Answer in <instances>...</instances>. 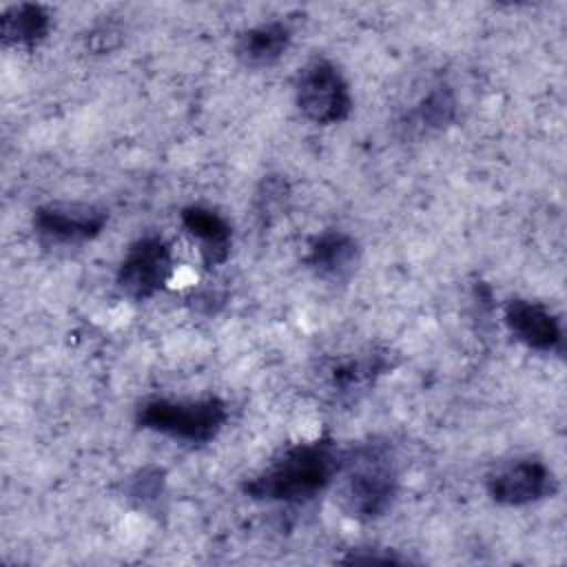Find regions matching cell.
Returning <instances> with one entry per match:
<instances>
[{
    "label": "cell",
    "mask_w": 567,
    "mask_h": 567,
    "mask_svg": "<svg viewBox=\"0 0 567 567\" xmlns=\"http://www.w3.org/2000/svg\"><path fill=\"white\" fill-rule=\"evenodd\" d=\"M339 456L341 450L326 436L295 443L244 481L241 489L252 501L281 505L308 503L334 483Z\"/></svg>",
    "instance_id": "1"
},
{
    "label": "cell",
    "mask_w": 567,
    "mask_h": 567,
    "mask_svg": "<svg viewBox=\"0 0 567 567\" xmlns=\"http://www.w3.org/2000/svg\"><path fill=\"white\" fill-rule=\"evenodd\" d=\"M339 507L361 523L381 518L399 494V463L383 439H368L341 450L337 467Z\"/></svg>",
    "instance_id": "2"
},
{
    "label": "cell",
    "mask_w": 567,
    "mask_h": 567,
    "mask_svg": "<svg viewBox=\"0 0 567 567\" xmlns=\"http://www.w3.org/2000/svg\"><path fill=\"white\" fill-rule=\"evenodd\" d=\"M226 421L228 408L219 396L148 399L135 412V423L142 430L190 445L210 443Z\"/></svg>",
    "instance_id": "3"
},
{
    "label": "cell",
    "mask_w": 567,
    "mask_h": 567,
    "mask_svg": "<svg viewBox=\"0 0 567 567\" xmlns=\"http://www.w3.org/2000/svg\"><path fill=\"white\" fill-rule=\"evenodd\" d=\"M299 113L319 126L343 122L352 111V93L339 66L326 58H315L299 69L295 82Z\"/></svg>",
    "instance_id": "4"
},
{
    "label": "cell",
    "mask_w": 567,
    "mask_h": 567,
    "mask_svg": "<svg viewBox=\"0 0 567 567\" xmlns=\"http://www.w3.org/2000/svg\"><path fill=\"white\" fill-rule=\"evenodd\" d=\"M173 275V250L162 235L137 237L124 252L115 284L122 295L135 301L155 297Z\"/></svg>",
    "instance_id": "5"
},
{
    "label": "cell",
    "mask_w": 567,
    "mask_h": 567,
    "mask_svg": "<svg viewBox=\"0 0 567 567\" xmlns=\"http://www.w3.org/2000/svg\"><path fill=\"white\" fill-rule=\"evenodd\" d=\"M485 489L496 505L525 507L547 496L551 498L558 489V478L545 461L520 456L492 470L485 478Z\"/></svg>",
    "instance_id": "6"
},
{
    "label": "cell",
    "mask_w": 567,
    "mask_h": 567,
    "mask_svg": "<svg viewBox=\"0 0 567 567\" xmlns=\"http://www.w3.org/2000/svg\"><path fill=\"white\" fill-rule=\"evenodd\" d=\"M109 213L95 204H44L33 210V230L47 244H84L95 239Z\"/></svg>",
    "instance_id": "7"
},
{
    "label": "cell",
    "mask_w": 567,
    "mask_h": 567,
    "mask_svg": "<svg viewBox=\"0 0 567 567\" xmlns=\"http://www.w3.org/2000/svg\"><path fill=\"white\" fill-rule=\"evenodd\" d=\"M503 321L512 337L538 352L563 350V328L558 317L532 299H509L503 308Z\"/></svg>",
    "instance_id": "8"
},
{
    "label": "cell",
    "mask_w": 567,
    "mask_h": 567,
    "mask_svg": "<svg viewBox=\"0 0 567 567\" xmlns=\"http://www.w3.org/2000/svg\"><path fill=\"white\" fill-rule=\"evenodd\" d=\"M456 120V95L450 84L430 86L396 122L403 140H421L445 131Z\"/></svg>",
    "instance_id": "9"
},
{
    "label": "cell",
    "mask_w": 567,
    "mask_h": 567,
    "mask_svg": "<svg viewBox=\"0 0 567 567\" xmlns=\"http://www.w3.org/2000/svg\"><path fill=\"white\" fill-rule=\"evenodd\" d=\"M361 259L359 241L346 230H323L310 239L306 266L326 281L348 279Z\"/></svg>",
    "instance_id": "10"
},
{
    "label": "cell",
    "mask_w": 567,
    "mask_h": 567,
    "mask_svg": "<svg viewBox=\"0 0 567 567\" xmlns=\"http://www.w3.org/2000/svg\"><path fill=\"white\" fill-rule=\"evenodd\" d=\"M182 228L193 237L199 246V257L206 268L221 266L230 257L233 248V226L217 210L190 204L179 213Z\"/></svg>",
    "instance_id": "11"
},
{
    "label": "cell",
    "mask_w": 567,
    "mask_h": 567,
    "mask_svg": "<svg viewBox=\"0 0 567 567\" xmlns=\"http://www.w3.org/2000/svg\"><path fill=\"white\" fill-rule=\"evenodd\" d=\"M290 42L292 29L286 20H264L239 33L235 58L248 69H266L281 60Z\"/></svg>",
    "instance_id": "12"
},
{
    "label": "cell",
    "mask_w": 567,
    "mask_h": 567,
    "mask_svg": "<svg viewBox=\"0 0 567 567\" xmlns=\"http://www.w3.org/2000/svg\"><path fill=\"white\" fill-rule=\"evenodd\" d=\"M392 354L388 350H365L361 354L337 361L330 368V388L343 394H357L370 388L379 377L392 370Z\"/></svg>",
    "instance_id": "13"
},
{
    "label": "cell",
    "mask_w": 567,
    "mask_h": 567,
    "mask_svg": "<svg viewBox=\"0 0 567 567\" xmlns=\"http://www.w3.org/2000/svg\"><path fill=\"white\" fill-rule=\"evenodd\" d=\"M51 31V13L44 4L20 2L2 11L0 38L13 49H33Z\"/></svg>",
    "instance_id": "14"
},
{
    "label": "cell",
    "mask_w": 567,
    "mask_h": 567,
    "mask_svg": "<svg viewBox=\"0 0 567 567\" xmlns=\"http://www.w3.org/2000/svg\"><path fill=\"white\" fill-rule=\"evenodd\" d=\"M290 199V188L288 182L279 175H268L261 179V186L257 188L255 195V215L257 219L268 226L272 224L288 206Z\"/></svg>",
    "instance_id": "15"
},
{
    "label": "cell",
    "mask_w": 567,
    "mask_h": 567,
    "mask_svg": "<svg viewBox=\"0 0 567 567\" xmlns=\"http://www.w3.org/2000/svg\"><path fill=\"white\" fill-rule=\"evenodd\" d=\"M128 498L137 501L142 507L159 503L164 496V472L159 467H142L126 483Z\"/></svg>",
    "instance_id": "16"
},
{
    "label": "cell",
    "mask_w": 567,
    "mask_h": 567,
    "mask_svg": "<svg viewBox=\"0 0 567 567\" xmlns=\"http://www.w3.org/2000/svg\"><path fill=\"white\" fill-rule=\"evenodd\" d=\"M120 40H122V31H120V27H115L113 22L95 27V29L89 33V38H86L89 47H91L93 51H97V53H104V51L115 49V47L120 44Z\"/></svg>",
    "instance_id": "17"
}]
</instances>
